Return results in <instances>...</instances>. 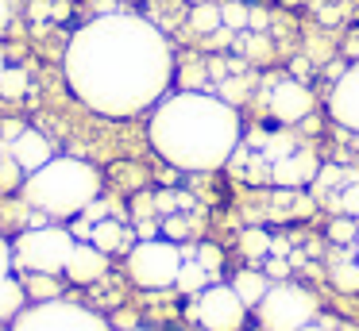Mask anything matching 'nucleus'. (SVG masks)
Instances as JSON below:
<instances>
[{"label":"nucleus","instance_id":"nucleus-26","mask_svg":"<svg viewBox=\"0 0 359 331\" xmlns=\"http://www.w3.org/2000/svg\"><path fill=\"white\" fill-rule=\"evenodd\" d=\"M220 15H224V27L228 31H243V27H248V8H243V4H224V8H220Z\"/></svg>","mask_w":359,"mask_h":331},{"label":"nucleus","instance_id":"nucleus-12","mask_svg":"<svg viewBox=\"0 0 359 331\" xmlns=\"http://www.w3.org/2000/svg\"><path fill=\"white\" fill-rule=\"evenodd\" d=\"M62 274H66V281H74V285H93L109 274V254H104L101 246H93L89 239H78Z\"/></svg>","mask_w":359,"mask_h":331},{"label":"nucleus","instance_id":"nucleus-21","mask_svg":"<svg viewBox=\"0 0 359 331\" xmlns=\"http://www.w3.org/2000/svg\"><path fill=\"white\" fill-rule=\"evenodd\" d=\"M271 243H274V239L266 235L263 227H248V231L240 235V251L248 254L251 262H266V254H271Z\"/></svg>","mask_w":359,"mask_h":331},{"label":"nucleus","instance_id":"nucleus-27","mask_svg":"<svg viewBox=\"0 0 359 331\" xmlns=\"http://www.w3.org/2000/svg\"><path fill=\"white\" fill-rule=\"evenodd\" d=\"M12 243L8 239H0V277H12Z\"/></svg>","mask_w":359,"mask_h":331},{"label":"nucleus","instance_id":"nucleus-19","mask_svg":"<svg viewBox=\"0 0 359 331\" xmlns=\"http://www.w3.org/2000/svg\"><path fill=\"white\" fill-rule=\"evenodd\" d=\"M24 281V293L32 304H43V300H58L62 297V285H58L55 274H20Z\"/></svg>","mask_w":359,"mask_h":331},{"label":"nucleus","instance_id":"nucleus-17","mask_svg":"<svg viewBox=\"0 0 359 331\" xmlns=\"http://www.w3.org/2000/svg\"><path fill=\"white\" fill-rule=\"evenodd\" d=\"M212 281H217V277H212L209 269H205L201 262H197L194 254L186 251V258H182V269H178V281H174V285H178L182 293H189V297H197V293L209 289Z\"/></svg>","mask_w":359,"mask_h":331},{"label":"nucleus","instance_id":"nucleus-10","mask_svg":"<svg viewBox=\"0 0 359 331\" xmlns=\"http://www.w3.org/2000/svg\"><path fill=\"white\" fill-rule=\"evenodd\" d=\"M320 174V162L313 150H305V146H290L282 158L271 162V181L282 185V189H305V185H313Z\"/></svg>","mask_w":359,"mask_h":331},{"label":"nucleus","instance_id":"nucleus-15","mask_svg":"<svg viewBox=\"0 0 359 331\" xmlns=\"http://www.w3.org/2000/svg\"><path fill=\"white\" fill-rule=\"evenodd\" d=\"M232 289L240 293V300L248 308H255L259 300L266 297V289H271V277H266L263 269H240V274L232 277Z\"/></svg>","mask_w":359,"mask_h":331},{"label":"nucleus","instance_id":"nucleus-3","mask_svg":"<svg viewBox=\"0 0 359 331\" xmlns=\"http://www.w3.org/2000/svg\"><path fill=\"white\" fill-rule=\"evenodd\" d=\"M24 200L50 220H74L101 197V174L81 158H50L20 185Z\"/></svg>","mask_w":359,"mask_h":331},{"label":"nucleus","instance_id":"nucleus-5","mask_svg":"<svg viewBox=\"0 0 359 331\" xmlns=\"http://www.w3.org/2000/svg\"><path fill=\"white\" fill-rule=\"evenodd\" d=\"M182 258H186V251L174 239H140L128 251V277L140 289H170L178 281Z\"/></svg>","mask_w":359,"mask_h":331},{"label":"nucleus","instance_id":"nucleus-32","mask_svg":"<svg viewBox=\"0 0 359 331\" xmlns=\"http://www.w3.org/2000/svg\"><path fill=\"white\" fill-rule=\"evenodd\" d=\"M355 262H359V251H355Z\"/></svg>","mask_w":359,"mask_h":331},{"label":"nucleus","instance_id":"nucleus-11","mask_svg":"<svg viewBox=\"0 0 359 331\" xmlns=\"http://www.w3.org/2000/svg\"><path fill=\"white\" fill-rule=\"evenodd\" d=\"M328 115H332L340 127H348L359 135V66L344 69V73L336 77L332 92H328Z\"/></svg>","mask_w":359,"mask_h":331},{"label":"nucleus","instance_id":"nucleus-4","mask_svg":"<svg viewBox=\"0 0 359 331\" xmlns=\"http://www.w3.org/2000/svg\"><path fill=\"white\" fill-rule=\"evenodd\" d=\"M78 243L70 227H27L12 239V266L20 274H62L66 262H70V251Z\"/></svg>","mask_w":359,"mask_h":331},{"label":"nucleus","instance_id":"nucleus-34","mask_svg":"<svg viewBox=\"0 0 359 331\" xmlns=\"http://www.w3.org/2000/svg\"><path fill=\"white\" fill-rule=\"evenodd\" d=\"M259 331H263V328H259Z\"/></svg>","mask_w":359,"mask_h":331},{"label":"nucleus","instance_id":"nucleus-9","mask_svg":"<svg viewBox=\"0 0 359 331\" xmlns=\"http://www.w3.org/2000/svg\"><path fill=\"white\" fill-rule=\"evenodd\" d=\"M266 108L278 123H302L313 112V92L297 77H278L266 92Z\"/></svg>","mask_w":359,"mask_h":331},{"label":"nucleus","instance_id":"nucleus-31","mask_svg":"<svg viewBox=\"0 0 359 331\" xmlns=\"http://www.w3.org/2000/svg\"><path fill=\"white\" fill-rule=\"evenodd\" d=\"M132 331H147V328H132Z\"/></svg>","mask_w":359,"mask_h":331},{"label":"nucleus","instance_id":"nucleus-2","mask_svg":"<svg viewBox=\"0 0 359 331\" xmlns=\"http://www.w3.org/2000/svg\"><path fill=\"white\" fill-rule=\"evenodd\" d=\"M147 135L166 166L186 174H209L232 162V154L240 150L243 123L228 100L189 89L158 100Z\"/></svg>","mask_w":359,"mask_h":331},{"label":"nucleus","instance_id":"nucleus-30","mask_svg":"<svg viewBox=\"0 0 359 331\" xmlns=\"http://www.w3.org/2000/svg\"><path fill=\"white\" fill-rule=\"evenodd\" d=\"M302 331H332V323H320V320H313V323H305Z\"/></svg>","mask_w":359,"mask_h":331},{"label":"nucleus","instance_id":"nucleus-1","mask_svg":"<svg viewBox=\"0 0 359 331\" xmlns=\"http://www.w3.org/2000/svg\"><path fill=\"white\" fill-rule=\"evenodd\" d=\"M170 77V38L140 15H97L66 46V81L74 97L109 120H128L158 104Z\"/></svg>","mask_w":359,"mask_h":331},{"label":"nucleus","instance_id":"nucleus-13","mask_svg":"<svg viewBox=\"0 0 359 331\" xmlns=\"http://www.w3.org/2000/svg\"><path fill=\"white\" fill-rule=\"evenodd\" d=\"M8 158L16 162V166L24 169V174H35L39 166H47V162L55 158V146H50V139L43 135V131L24 127V131H16V139H12Z\"/></svg>","mask_w":359,"mask_h":331},{"label":"nucleus","instance_id":"nucleus-7","mask_svg":"<svg viewBox=\"0 0 359 331\" xmlns=\"http://www.w3.org/2000/svg\"><path fill=\"white\" fill-rule=\"evenodd\" d=\"M12 331H112V328L93 308L58 297V300H43V304L24 308L12 320Z\"/></svg>","mask_w":359,"mask_h":331},{"label":"nucleus","instance_id":"nucleus-33","mask_svg":"<svg viewBox=\"0 0 359 331\" xmlns=\"http://www.w3.org/2000/svg\"><path fill=\"white\" fill-rule=\"evenodd\" d=\"M197 331H205V328H197Z\"/></svg>","mask_w":359,"mask_h":331},{"label":"nucleus","instance_id":"nucleus-8","mask_svg":"<svg viewBox=\"0 0 359 331\" xmlns=\"http://www.w3.org/2000/svg\"><path fill=\"white\" fill-rule=\"evenodd\" d=\"M189 320L205 331H240L248 323V304L240 300V293L224 281H212L209 289H201L189 304Z\"/></svg>","mask_w":359,"mask_h":331},{"label":"nucleus","instance_id":"nucleus-22","mask_svg":"<svg viewBox=\"0 0 359 331\" xmlns=\"http://www.w3.org/2000/svg\"><path fill=\"white\" fill-rule=\"evenodd\" d=\"M189 23H194V31H201V35H212V31L224 27V15H220L217 4H201L189 12Z\"/></svg>","mask_w":359,"mask_h":331},{"label":"nucleus","instance_id":"nucleus-24","mask_svg":"<svg viewBox=\"0 0 359 331\" xmlns=\"http://www.w3.org/2000/svg\"><path fill=\"white\" fill-rule=\"evenodd\" d=\"M336 208L351 220H359V181H348L340 192H336Z\"/></svg>","mask_w":359,"mask_h":331},{"label":"nucleus","instance_id":"nucleus-25","mask_svg":"<svg viewBox=\"0 0 359 331\" xmlns=\"http://www.w3.org/2000/svg\"><path fill=\"white\" fill-rule=\"evenodd\" d=\"M328 239H332V243H355V239H359V220L340 216V220L328 227Z\"/></svg>","mask_w":359,"mask_h":331},{"label":"nucleus","instance_id":"nucleus-14","mask_svg":"<svg viewBox=\"0 0 359 331\" xmlns=\"http://www.w3.org/2000/svg\"><path fill=\"white\" fill-rule=\"evenodd\" d=\"M86 239L93 246H101L104 254H112V251H124V246H128V227L120 220H112V216H104V220L89 223Z\"/></svg>","mask_w":359,"mask_h":331},{"label":"nucleus","instance_id":"nucleus-28","mask_svg":"<svg viewBox=\"0 0 359 331\" xmlns=\"http://www.w3.org/2000/svg\"><path fill=\"white\" fill-rule=\"evenodd\" d=\"M286 269H290V262H282V258H266L263 262V274L266 277H286Z\"/></svg>","mask_w":359,"mask_h":331},{"label":"nucleus","instance_id":"nucleus-23","mask_svg":"<svg viewBox=\"0 0 359 331\" xmlns=\"http://www.w3.org/2000/svg\"><path fill=\"white\" fill-rule=\"evenodd\" d=\"M27 92V69H20V66H4L0 69V97H24Z\"/></svg>","mask_w":359,"mask_h":331},{"label":"nucleus","instance_id":"nucleus-20","mask_svg":"<svg viewBox=\"0 0 359 331\" xmlns=\"http://www.w3.org/2000/svg\"><path fill=\"white\" fill-rule=\"evenodd\" d=\"M328 277L340 293H359V262L355 258H336L328 266Z\"/></svg>","mask_w":359,"mask_h":331},{"label":"nucleus","instance_id":"nucleus-18","mask_svg":"<svg viewBox=\"0 0 359 331\" xmlns=\"http://www.w3.org/2000/svg\"><path fill=\"white\" fill-rule=\"evenodd\" d=\"M66 15H70V4H66V0H32V4H27V23H32L35 31H47L50 23H62Z\"/></svg>","mask_w":359,"mask_h":331},{"label":"nucleus","instance_id":"nucleus-29","mask_svg":"<svg viewBox=\"0 0 359 331\" xmlns=\"http://www.w3.org/2000/svg\"><path fill=\"white\" fill-rule=\"evenodd\" d=\"M8 20H12V0H0V31L8 27Z\"/></svg>","mask_w":359,"mask_h":331},{"label":"nucleus","instance_id":"nucleus-6","mask_svg":"<svg viewBox=\"0 0 359 331\" xmlns=\"http://www.w3.org/2000/svg\"><path fill=\"white\" fill-rule=\"evenodd\" d=\"M255 316L263 331H302L305 323L317 320V297L309 289H302V285L278 281L255 304Z\"/></svg>","mask_w":359,"mask_h":331},{"label":"nucleus","instance_id":"nucleus-16","mask_svg":"<svg viewBox=\"0 0 359 331\" xmlns=\"http://www.w3.org/2000/svg\"><path fill=\"white\" fill-rule=\"evenodd\" d=\"M27 308V293L20 277H0V323H12Z\"/></svg>","mask_w":359,"mask_h":331}]
</instances>
